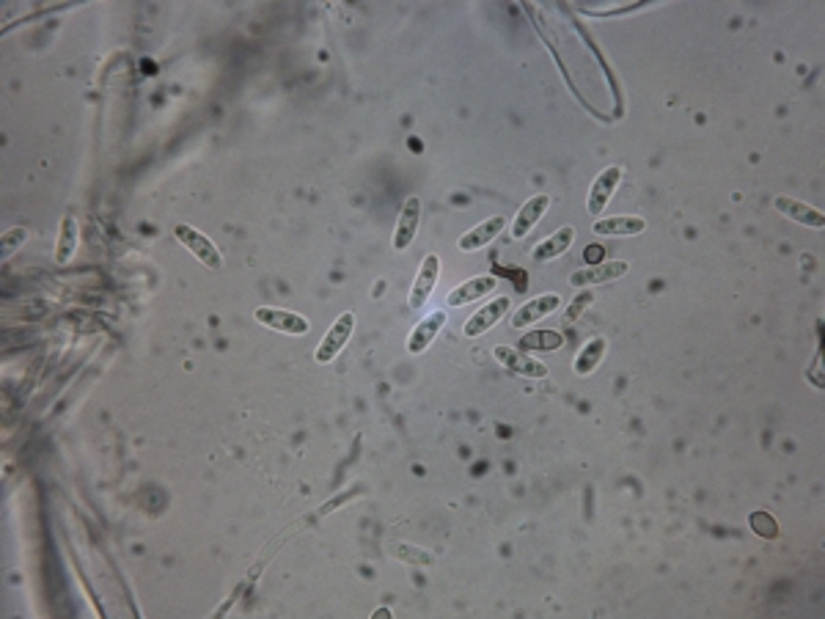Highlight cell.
<instances>
[{
    "instance_id": "obj_14",
    "label": "cell",
    "mask_w": 825,
    "mask_h": 619,
    "mask_svg": "<svg viewBox=\"0 0 825 619\" xmlns=\"http://www.w3.org/2000/svg\"><path fill=\"white\" fill-rule=\"evenodd\" d=\"M773 206H776V210H779L782 215H787L792 224L811 226V229H822V226H825V215H822L820 210H814V206H809V204L798 201V198H790V195H776V198H773Z\"/></svg>"
},
{
    "instance_id": "obj_11",
    "label": "cell",
    "mask_w": 825,
    "mask_h": 619,
    "mask_svg": "<svg viewBox=\"0 0 825 619\" xmlns=\"http://www.w3.org/2000/svg\"><path fill=\"white\" fill-rule=\"evenodd\" d=\"M449 322V314L446 311H432V314H427L416 328H412V333H410V338H407V353L410 356H422L430 344L435 341V336L443 330V325Z\"/></svg>"
},
{
    "instance_id": "obj_15",
    "label": "cell",
    "mask_w": 825,
    "mask_h": 619,
    "mask_svg": "<svg viewBox=\"0 0 825 619\" xmlns=\"http://www.w3.org/2000/svg\"><path fill=\"white\" fill-rule=\"evenodd\" d=\"M493 290H498V279H496V275H476V279H468V281H462L457 290H451L449 298H446V303L460 309V306H468V303H473V300H479V298L490 295Z\"/></svg>"
},
{
    "instance_id": "obj_3",
    "label": "cell",
    "mask_w": 825,
    "mask_h": 619,
    "mask_svg": "<svg viewBox=\"0 0 825 619\" xmlns=\"http://www.w3.org/2000/svg\"><path fill=\"white\" fill-rule=\"evenodd\" d=\"M174 234H176V240L206 267V270H221L223 267V256H221V251H218V245L206 237L204 232H198V229H193V226H187V224H179L176 229H174Z\"/></svg>"
},
{
    "instance_id": "obj_9",
    "label": "cell",
    "mask_w": 825,
    "mask_h": 619,
    "mask_svg": "<svg viewBox=\"0 0 825 619\" xmlns=\"http://www.w3.org/2000/svg\"><path fill=\"white\" fill-rule=\"evenodd\" d=\"M419 224H422V198L410 195V198H404V206H402L396 229H394V248L396 251H407L412 245V240H416V234H419Z\"/></svg>"
},
{
    "instance_id": "obj_10",
    "label": "cell",
    "mask_w": 825,
    "mask_h": 619,
    "mask_svg": "<svg viewBox=\"0 0 825 619\" xmlns=\"http://www.w3.org/2000/svg\"><path fill=\"white\" fill-rule=\"evenodd\" d=\"M547 210H550V195H547V193L531 195V198L520 206L517 215H515V221H512V229H509L512 240H526V237L534 232V226L545 218Z\"/></svg>"
},
{
    "instance_id": "obj_7",
    "label": "cell",
    "mask_w": 825,
    "mask_h": 619,
    "mask_svg": "<svg viewBox=\"0 0 825 619\" xmlns=\"http://www.w3.org/2000/svg\"><path fill=\"white\" fill-rule=\"evenodd\" d=\"M256 322H261L270 330H279L287 336H306L311 330V322L303 314H295L289 309H272V306H259L253 311Z\"/></svg>"
},
{
    "instance_id": "obj_22",
    "label": "cell",
    "mask_w": 825,
    "mask_h": 619,
    "mask_svg": "<svg viewBox=\"0 0 825 619\" xmlns=\"http://www.w3.org/2000/svg\"><path fill=\"white\" fill-rule=\"evenodd\" d=\"M388 548L394 550V557H399V559H404V562H416V565H432V562H435V559L427 554V550H422V548H410V545H402V542H391Z\"/></svg>"
},
{
    "instance_id": "obj_6",
    "label": "cell",
    "mask_w": 825,
    "mask_h": 619,
    "mask_svg": "<svg viewBox=\"0 0 825 619\" xmlns=\"http://www.w3.org/2000/svg\"><path fill=\"white\" fill-rule=\"evenodd\" d=\"M493 356H496V361H498L504 369H509V372L517 375V377H526V380H545V377L550 375L547 367H545L542 361L526 356V353L517 350V348H509V344H498V348L493 350Z\"/></svg>"
},
{
    "instance_id": "obj_1",
    "label": "cell",
    "mask_w": 825,
    "mask_h": 619,
    "mask_svg": "<svg viewBox=\"0 0 825 619\" xmlns=\"http://www.w3.org/2000/svg\"><path fill=\"white\" fill-rule=\"evenodd\" d=\"M353 330H356V314H353V311H344L341 317H336V322L330 325V330L325 333V338L317 344L314 361L322 364V367L330 364V361H336V358L341 356V350L347 348V341H350Z\"/></svg>"
},
{
    "instance_id": "obj_2",
    "label": "cell",
    "mask_w": 825,
    "mask_h": 619,
    "mask_svg": "<svg viewBox=\"0 0 825 619\" xmlns=\"http://www.w3.org/2000/svg\"><path fill=\"white\" fill-rule=\"evenodd\" d=\"M628 270H631V264L625 259L597 262V264L575 270L570 275V287H575V290H592V287H600V284H611L616 279H622Z\"/></svg>"
},
{
    "instance_id": "obj_21",
    "label": "cell",
    "mask_w": 825,
    "mask_h": 619,
    "mask_svg": "<svg viewBox=\"0 0 825 619\" xmlns=\"http://www.w3.org/2000/svg\"><path fill=\"white\" fill-rule=\"evenodd\" d=\"M594 303V292L592 290H581L573 300H570V306H567V311H564V317H562V322L564 325H573V322H578L586 311H589V306Z\"/></svg>"
},
{
    "instance_id": "obj_13",
    "label": "cell",
    "mask_w": 825,
    "mask_h": 619,
    "mask_svg": "<svg viewBox=\"0 0 825 619\" xmlns=\"http://www.w3.org/2000/svg\"><path fill=\"white\" fill-rule=\"evenodd\" d=\"M504 229H507V218H504V215H493V218H488L485 224H479V226L468 229V232L460 237V251L473 253V251H479V248H488Z\"/></svg>"
},
{
    "instance_id": "obj_23",
    "label": "cell",
    "mask_w": 825,
    "mask_h": 619,
    "mask_svg": "<svg viewBox=\"0 0 825 619\" xmlns=\"http://www.w3.org/2000/svg\"><path fill=\"white\" fill-rule=\"evenodd\" d=\"M751 529L760 534V537H765V539L779 537V526H776V520L768 512H754L751 515Z\"/></svg>"
},
{
    "instance_id": "obj_12",
    "label": "cell",
    "mask_w": 825,
    "mask_h": 619,
    "mask_svg": "<svg viewBox=\"0 0 825 619\" xmlns=\"http://www.w3.org/2000/svg\"><path fill=\"white\" fill-rule=\"evenodd\" d=\"M562 309V298L559 295H539V298H534V300H528V303H523L515 314H512V328L515 330H520V328H528V325H534L536 319H542V317H547V314H554V311H559Z\"/></svg>"
},
{
    "instance_id": "obj_19",
    "label": "cell",
    "mask_w": 825,
    "mask_h": 619,
    "mask_svg": "<svg viewBox=\"0 0 825 619\" xmlns=\"http://www.w3.org/2000/svg\"><path fill=\"white\" fill-rule=\"evenodd\" d=\"M562 348H564V333L559 330H528L517 344V350L523 353H554Z\"/></svg>"
},
{
    "instance_id": "obj_5",
    "label": "cell",
    "mask_w": 825,
    "mask_h": 619,
    "mask_svg": "<svg viewBox=\"0 0 825 619\" xmlns=\"http://www.w3.org/2000/svg\"><path fill=\"white\" fill-rule=\"evenodd\" d=\"M438 279H441V256L438 253H427L416 279H412V290H410V298H407V306L412 311H422L424 303L430 300V295L435 292L438 287Z\"/></svg>"
},
{
    "instance_id": "obj_24",
    "label": "cell",
    "mask_w": 825,
    "mask_h": 619,
    "mask_svg": "<svg viewBox=\"0 0 825 619\" xmlns=\"http://www.w3.org/2000/svg\"><path fill=\"white\" fill-rule=\"evenodd\" d=\"M25 240H28V229H25V226L6 229V232H4V259H9V256H12V251H14V248H20Z\"/></svg>"
},
{
    "instance_id": "obj_16",
    "label": "cell",
    "mask_w": 825,
    "mask_h": 619,
    "mask_svg": "<svg viewBox=\"0 0 825 619\" xmlns=\"http://www.w3.org/2000/svg\"><path fill=\"white\" fill-rule=\"evenodd\" d=\"M647 229V221L641 215H611V218H597L594 234L600 237H636Z\"/></svg>"
},
{
    "instance_id": "obj_4",
    "label": "cell",
    "mask_w": 825,
    "mask_h": 619,
    "mask_svg": "<svg viewBox=\"0 0 825 619\" xmlns=\"http://www.w3.org/2000/svg\"><path fill=\"white\" fill-rule=\"evenodd\" d=\"M622 176H625L622 166H608L597 174V179L589 187V198H586V210H589L592 218H600L605 213V206L613 198L616 187L622 185Z\"/></svg>"
},
{
    "instance_id": "obj_8",
    "label": "cell",
    "mask_w": 825,
    "mask_h": 619,
    "mask_svg": "<svg viewBox=\"0 0 825 619\" xmlns=\"http://www.w3.org/2000/svg\"><path fill=\"white\" fill-rule=\"evenodd\" d=\"M509 306H512V300L507 298V295H501V298H496V300H490L488 306H481L479 311H473L468 319H465V325H462V333L468 336V338H476V336H485L488 330H493L498 322H501V317L509 311Z\"/></svg>"
},
{
    "instance_id": "obj_17",
    "label": "cell",
    "mask_w": 825,
    "mask_h": 619,
    "mask_svg": "<svg viewBox=\"0 0 825 619\" xmlns=\"http://www.w3.org/2000/svg\"><path fill=\"white\" fill-rule=\"evenodd\" d=\"M573 240H575V229H573V226H562L559 232H554L550 237H545L539 245H534L531 259L542 264V262H550V259H556V256H564V253L570 251Z\"/></svg>"
},
{
    "instance_id": "obj_20",
    "label": "cell",
    "mask_w": 825,
    "mask_h": 619,
    "mask_svg": "<svg viewBox=\"0 0 825 619\" xmlns=\"http://www.w3.org/2000/svg\"><path fill=\"white\" fill-rule=\"evenodd\" d=\"M605 350H608V341L602 336L589 338L583 348H581V353L575 356V375L578 377H589L600 367V361L605 358Z\"/></svg>"
},
{
    "instance_id": "obj_18",
    "label": "cell",
    "mask_w": 825,
    "mask_h": 619,
    "mask_svg": "<svg viewBox=\"0 0 825 619\" xmlns=\"http://www.w3.org/2000/svg\"><path fill=\"white\" fill-rule=\"evenodd\" d=\"M78 245H81V226L72 215H66L61 221V229H58V243H55V262L58 264H69L72 256L78 253Z\"/></svg>"
}]
</instances>
